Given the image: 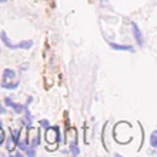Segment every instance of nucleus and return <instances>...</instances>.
Masks as SVG:
<instances>
[{
	"mask_svg": "<svg viewBox=\"0 0 157 157\" xmlns=\"http://www.w3.org/2000/svg\"><path fill=\"white\" fill-rule=\"evenodd\" d=\"M132 26H133V34H134V39H136V41L139 43V46H143L144 40H143V34H141L140 29H139V26H137L136 23H132Z\"/></svg>",
	"mask_w": 157,
	"mask_h": 157,
	"instance_id": "20e7f679",
	"label": "nucleus"
},
{
	"mask_svg": "<svg viewBox=\"0 0 157 157\" xmlns=\"http://www.w3.org/2000/svg\"><path fill=\"white\" fill-rule=\"evenodd\" d=\"M109 44L114 50H128V52H133V46L130 44H116V43H109Z\"/></svg>",
	"mask_w": 157,
	"mask_h": 157,
	"instance_id": "423d86ee",
	"label": "nucleus"
},
{
	"mask_svg": "<svg viewBox=\"0 0 157 157\" xmlns=\"http://www.w3.org/2000/svg\"><path fill=\"white\" fill-rule=\"evenodd\" d=\"M20 128H13L12 127V141L14 143V146H16L17 140H19V136H20Z\"/></svg>",
	"mask_w": 157,
	"mask_h": 157,
	"instance_id": "6e6552de",
	"label": "nucleus"
},
{
	"mask_svg": "<svg viewBox=\"0 0 157 157\" xmlns=\"http://www.w3.org/2000/svg\"><path fill=\"white\" fill-rule=\"evenodd\" d=\"M3 141H4V132H3V128L0 127V146L3 144Z\"/></svg>",
	"mask_w": 157,
	"mask_h": 157,
	"instance_id": "ddd939ff",
	"label": "nucleus"
},
{
	"mask_svg": "<svg viewBox=\"0 0 157 157\" xmlns=\"http://www.w3.org/2000/svg\"><path fill=\"white\" fill-rule=\"evenodd\" d=\"M10 107H12L16 113H21V112H23V109H25V106H21V104H16V103H12V106H10Z\"/></svg>",
	"mask_w": 157,
	"mask_h": 157,
	"instance_id": "9b49d317",
	"label": "nucleus"
},
{
	"mask_svg": "<svg viewBox=\"0 0 157 157\" xmlns=\"http://www.w3.org/2000/svg\"><path fill=\"white\" fill-rule=\"evenodd\" d=\"M4 103H6V106H9V107H10V106H12V99H10V97H6V99H4Z\"/></svg>",
	"mask_w": 157,
	"mask_h": 157,
	"instance_id": "4468645a",
	"label": "nucleus"
},
{
	"mask_svg": "<svg viewBox=\"0 0 157 157\" xmlns=\"http://www.w3.org/2000/svg\"><path fill=\"white\" fill-rule=\"evenodd\" d=\"M150 143L154 149H157V130H154L151 134H150Z\"/></svg>",
	"mask_w": 157,
	"mask_h": 157,
	"instance_id": "9d476101",
	"label": "nucleus"
},
{
	"mask_svg": "<svg viewBox=\"0 0 157 157\" xmlns=\"http://www.w3.org/2000/svg\"><path fill=\"white\" fill-rule=\"evenodd\" d=\"M46 141L50 143V144H56V143H60V130L59 127H47L46 128Z\"/></svg>",
	"mask_w": 157,
	"mask_h": 157,
	"instance_id": "f03ea898",
	"label": "nucleus"
},
{
	"mask_svg": "<svg viewBox=\"0 0 157 157\" xmlns=\"http://www.w3.org/2000/svg\"><path fill=\"white\" fill-rule=\"evenodd\" d=\"M0 39L3 41V44L6 46V47H9V49H30V47L33 46V40H26V41H20V43H17V44H13L12 41L9 40L6 32H3V30H2V33H0Z\"/></svg>",
	"mask_w": 157,
	"mask_h": 157,
	"instance_id": "f257e3e1",
	"label": "nucleus"
},
{
	"mask_svg": "<svg viewBox=\"0 0 157 157\" xmlns=\"http://www.w3.org/2000/svg\"><path fill=\"white\" fill-rule=\"evenodd\" d=\"M17 86H19V80H16L14 83H3V84H2L3 89H9V90H13V89H16Z\"/></svg>",
	"mask_w": 157,
	"mask_h": 157,
	"instance_id": "1a4fd4ad",
	"label": "nucleus"
},
{
	"mask_svg": "<svg viewBox=\"0 0 157 157\" xmlns=\"http://www.w3.org/2000/svg\"><path fill=\"white\" fill-rule=\"evenodd\" d=\"M29 136L32 140L29 141V146H30V149H36L39 146V143H40V134H39V130L37 128H33V127H30L29 128Z\"/></svg>",
	"mask_w": 157,
	"mask_h": 157,
	"instance_id": "7ed1b4c3",
	"label": "nucleus"
},
{
	"mask_svg": "<svg viewBox=\"0 0 157 157\" xmlns=\"http://www.w3.org/2000/svg\"><path fill=\"white\" fill-rule=\"evenodd\" d=\"M13 78H16V71L12 70V69H4L3 71V80H2V83H7L9 80H12Z\"/></svg>",
	"mask_w": 157,
	"mask_h": 157,
	"instance_id": "39448f33",
	"label": "nucleus"
},
{
	"mask_svg": "<svg viewBox=\"0 0 157 157\" xmlns=\"http://www.w3.org/2000/svg\"><path fill=\"white\" fill-rule=\"evenodd\" d=\"M2 2H6V0H0V3H2Z\"/></svg>",
	"mask_w": 157,
	"mask_h": 157,
	"instance_id": "f3484780",
	"label": "nucleus"
},
{
	"mask_svg": "<svg viewBox=\"0 0 157 157\" xmlns=\"http://www.w3.org/2000/svg\"><path fill=\"white\" fill-rule=\"evenodd\" d=\"M69 147H70V151L75 156H77L78 154V147H77V140H76V136L73 134V140H71V143L69 141Z\"/></svg>",
	"mask_w": 157,
	"mask_h": 157,
	"instance_id": "0eeeda50",
	"label": "nucleus"
},
{
	"mask_svg": "<svg viewBox=\"0 0 157 157\" xmlns=\"http://www.w3.org/2000/svg\"><path fill=\"white\" fill-rule=\"evenodd\" d=\"M0 127H2V120H0Z\"/></svg>",
	"mask_w": 157,
	"mask_h": 157,
	"instance_id": "dca6fc26",
	"label": "nucleus"
},
{
	"mask_svg": "<svg viewBox=\"0 0 157 157\" xmlns=\"http://www.w3.org/2000/svg\"><path fill=\"white\" fill-rule=\"evenodd\" d=\"M0 113H2V114H3V113H6V107H3V106H2V103H0Z\"/></svg>",
	"mask_w": 157,
	"mask_h": 157,
	"instance_id": "2eb2a0df",
	"label": "nucleus"
},
{
	"mask_svg": "<svg viewBox=\"0 0 157 157\" xmlns=\"http://www.w3.org/2000/svg\"><path fill=\"white\" fill-rule=\"evenodd\" d=\"M40 126L41 127H44V128H47V127H50V121L49 120H46V119H43V120H40Z\"/></svg>",
	"mask_w": 157,
	"mask_h": 157,
	"instance_id": "f8f14e48",
	"label": "nucleus"
}]
</instances>
